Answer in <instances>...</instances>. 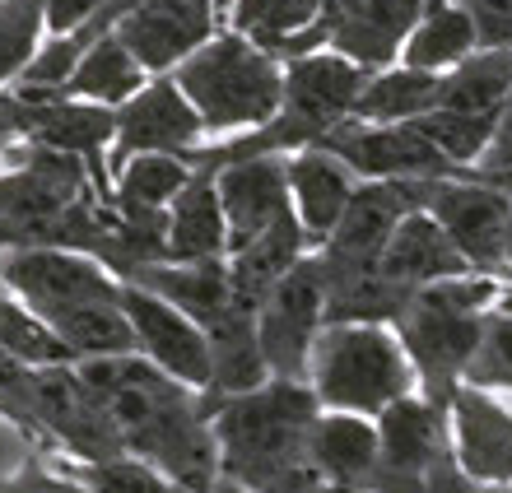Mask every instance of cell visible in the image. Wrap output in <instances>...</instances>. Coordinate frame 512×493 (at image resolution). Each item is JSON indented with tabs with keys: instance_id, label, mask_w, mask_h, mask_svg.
Segmentation results:
<instances>
[{
	"instance_id": "cell-44",
	"label": "cell",
	"mask_w": 512,
	"mask_h": 493,
	"mask_svg": "<svg viewBox=\"0 0 512 493\" xmlns=\"http://www.w3.org/2000/svg\"><path fill=\"white\" fill-rule=\"evenodd\" d=\"M508 275H512V228H508ZM512 284V280H508Z\"/></svg>"
},
{
	"instance_id": "cell-19",
	"label": "cell",
	"mask_w": 512,
	"mask_h": 493,
	"mask_svg": "<svg viewBox=\"0 0 512 493\" xmlns=\"http://www.w3.org/2000/svg\"><path fill=\"white\" fill-rule=\"evenodd\" d=\"M312 466L331 493H373L382 470L378 419L345 410H322L312 428Z\"/></svg>"
},
{
	"instance_id": "cell-17",
	"label": "cell",
	"mask_w": 512,
	"mask_h": 493,
	"mask_svg": "<svg viewBox=\"0 0 512 493\" xmlns=\"http://www.w3.org/2000/svg\"><path fill=\"white\" fill-rule=\"evenodd\" d=\"M219 200L229 219V252L247 247L275 228L284 214H294V187H289V154H256V159L219 163Z\"/></svg>"
},
{
	"instance_id": "cell-13",
	"label": "cell",
	"mask_w": 512,
	"mask_h": 493,
	"mask_svg": "<svg viewBox=\"0 0 512 493\" xmlns=\"http://www.w3.org/2000/svg\"><path fill=\"white\" fill-rule=\"evenodd\" d=\"M210 145L201 112L191 107V98L182 94V84L173 75H154V80L117 107V140H112V173L135 154H177L191 159V149Z\"/></svg>"
},
{
	"instance_id": "cell-16",
	"label": "cell",
	"mask_w": 512,
	"mask_h": 493,
	"mask_svg": "<svg viewBox=\"0 0 512 493\" xmlns=\"http://www.w3.org/2000/svg\"><path fill=\"white\" fill-rule=\"evenodd\" d=\"M382 433V470L373 480V493L391 489L405 480H424L438 466L457 461V442H452V410L429 400L424 391L396 400L378 414Z\"/></svg>"
},
{
	"instance_id": "cell-12",
	"label": "cell",
	"mask_w": 512,
	"mask_h": 493,
	"mask_svg": "<svg viewBox=\"0 0 512 493\" xmlns=\"http://www.w3.org/2000/svg\"><path fill=\"white\" fill-rule=\"evenodd\" d=\"M322 149L345 159L364 182H405V177H466L415 121H340L322 135Z\"/></svg>"
},
{
	"instance_id": "cell-7",
	"label": "cell",
	"mask_w": 512,
	"mask_h": 493,
	"mask_svg": "<svg viewBox=\"0 0 512 493\" xmlns=\"http://www.w3.org/2000/svg\"><path fill=\"white\" fill-rule=\"evenodd\" d=\"M308 382L322 410L368 414V419L419 391L415 363L387 321H331L312 345Z\"/></svg>"
},
{
	"instance_id": "cell-6",
	"label": "cell",
	"mask_w": 512,
	"mask_h": 493,
	"mask_svg": "<svg viewBox=\"0 0 512 493\" xmlns=\"http://www.w3.org/2000/svg\"><path fill=\"white\" fill-rule=\"evenodd\" d=\"M173 80L201 112L210 145L266 126L284 103V61L270 47H261L252 33L229 24L201 52H191L173 70Z\"/></svg>"
},
{
	"instance_id": "cell-29",
	"label": "cell",
	"mask_w": 512,
	"mask_h": 493,
	"mask_svg": "<svg viewBox=\"0 0 512 493\" xmlns=\"http://www.w3.org/2000/svg\"><path fill=\"white\" fill-rule=\"evenodd\" d=\"M42 42H47V5L42 0H0V94H10L24 80Z\"/></svg>"
},
{
	"instance_id": "cell-38",
	"label": "cell",
	"mask_w": 512,
	"mask_h": 493,
	"mask_svg": "<svg viewBox=\"0 0 512 493\" xmlns=\"http://www.w3.org/2000/svg\"><path fill=\"white\" fill-rule=\"evenodd\" d=\"M42 5H47V38H66L75 28L94 24L108 0H42Z\"/></svg>"
},
{
	"instance_id": "cell-10",
	"label": "cell",
	"mask_w": 512,
	"mask_h": 493,
	"mask_svg": "<svg viewBox=\"0 0 512 493\" xmlns=\"http://www.w3.org/2000/svg\"><path fill=\"white\" fill-rule=\"evenodd\" d=\"M322 331H326V270L317 261V252H308L256 312V335H261V354H266L270 377L308 382L312 345H317Z\"/></svg>"
},
{
	"instance_id": "cell-15",
	"label": "cell",
	"mask_w": 512,
	"mask_h": 493,
	"mask_svg": "<svg viewBox=\"0 0 512 493\" xmlns=\"http://www.w3.org/2000/svg\"><path fill=\"white\" fill-rule=\"evenodd\" d=\"M122 303H126V317H131L135 345H140L145 359H154L163 373L182 377L187 387H201V391L215 387V349H210V335H205L201 321L131 280H126Z\"/></svg>"
},
{
	"instance_id": "cell-30",
	"label": "cell",
	"mask_w": 512,
	"mask_h": 493,
	"mask_svg": "<svg viewBox=\"0 0 512 493\" xmlns=\"http://www.w3.org/2000/svg\"><path fill=\"white\" fill-rule=\"evenodd\" d=\"M0 349H5V354H19V359H28V363H75L70 349L33 317V307L14 294L5 275H0Z\"/></svg>"
},
{
	"instance_id": "cell-4",
	"label": "cell",
	"mask_w": 512,
	"mask_h": 493,
	"mask_svg": "<svg viewBox=\"0 0 512 493\" xmlns=\"http://www.w3.org/2000/svg\"><path fill=\"white\" fill-rule=\"evenodd\" d=\"M373 70L354 66L340 52H308L284 61V103L280 112L233 140H215V145L191 149V168H219L233 159H256V154H298L308 145H322V135H331L340 121L354 117L359 94Z\"/></svg>"
},
{
	"instance_id": "cell-34",
	"label": "cell",
	"mask_w": 512,
	"mask_h": 493,
	"mask_svg": "<svg viewBox=\"0 0 512 493\" xmlns=\"http://www.w3.org/2000/svg\"><path fill=\"white\" fill-rule=\"evenodd\" d=\"M326 10V0H270L266 5V19L256 24L252 38L261 42V47H280V42H289L294 33H303V28L317 24V14Z\"/></svg>"
},
{
	"instance_id": "cell-14",
	"label": "cell",
	"mask_w": 512,
	"mask_h": 493,
	"mask_svg": "<svg viewBox=\"0 0 512 493\" xmlns=\"http://www.w3.org/2000/svg\"><path fill=\"white\" fill-rule=\"evenodd\" d=\"M14 112L28 145H47L61 154H80L94 173L98 191L112 200V140H117V107L84 103V98H28L14 94Z\"/></svg>"
},
{
	"instance_id": "cell-39",
	"label": "cell",
	"mask_w": 512,
	"mask_h": 493,
	"mask_svg": "<svg viewBox=\"0 0 512 493\" xmlns=\"http://www.w3.org/2000/svg\"><path fill=\"white\" fill-rule=\"evenodd\" d=\"M19 145H28V140H24V126H19V112H14V98L0 94V163L10 159Z\"/></svg>"
},
{
	"instance_id": "cell-18",
	"label": "cell",
	"mask_w": 512,
	"mask_h": 493,
	"mask_svg": "<svg viewBox=\"0 0 512 493\" xmlns=\"http://www.w3.org/2000/svg\"><path fill=\"white\" fill-rule=\"evenodd\" d=\"M452 442L461 470L475 484L494 493L512 484V410L499 400V391L461 382L452 396Z\"/></svg>"
},
{
	"instance_id": "cell-24",
	"label": "cell",
	"mask_w": 512,
	"mask_h": 493,
	"mask_svg": "<svg viewBox=\"0 0 512 493\" xmlns=\"http://www.w3.org/2000/svg\"><path fill=\"white\" fill-rule=\"evenodd\" d=\"M308 252H312V242H308V233H303V224H298V214H284L280 224L266 228L261 238H252L247 247L229 252L233 298L243 307H252V312H261V303L280 289L284 275H289Z\"/></svg>"
},
{
	"instance_id": "cell-43",
	"label": "cell",
	"mask_w": 512,
	"mask_h": 493,
	"mask_svg": "<svg viewBox=\"0 0 512 493\" xmlns=\"http://www.w3.org/2000/svg\"><path fill=\"white\" fill-rule=\"evenodd\" d=\"M215 10L224 14V24H229V10H233V0H215Z\"/></svg>"
},
{
	"instance_id": "cell-21",
	"label": "cell",
	"mask_w": 512,
	"mask_h": 493,
	"mask_svg": "<svg viewBox=\"0 0 512 493\" xmlns=\"http://www.w3.org/2000/svg\"><path fill=\"white\" fill-rule=\"evenodd\" d=\"M382 275H391L401 289H429L438 280L475 275V266L429 210H410L382 252Z\"/></svg>"
},
{
	"instance_id": "cell-26",
	"label": "cell",
	"mask_w": 512,
	"mask_h": 493,
	"mask_svg": "<svg viewBox=\"0 0 512 493\" xmlns=\"http://www.w3.org/2000/svg\"><path fill=\"white\" fill-rule=\"evenodd\" d=\"M508 98H512V47H475L461 66L447 70L443 89H438L443 112H475V117H499Z\"/></svg>"
},
{
	"instance_id": "cell-42",
	"label": "cell",
	"mask_w": 512,
	"mask_h": 493,
	"mask_svg": "<svg viewBox=\"0 0 512 493\" xmlns=\"http://www.w3.org/2000/svg\"><path fill=\"white\" fill-rule=\"evenodd\" d=\"M215 493H247V489H238V484H229V480H219Z\"/></svg>"
},
{
	"instance_id": "cell-3",
	"label": "cell",
	"mask_w": 512,
	"mask_h": 493,
	"mask_svg": "<svg viewBox=\"0 0 512 493\" xmlns=\"http://www.w3.org/2000/svg\"><path fill=\"white\" fill-rule=\"evenodd\" d=\"M0 275L33 307V317L70 349V359L140 354L126 317V280L108 261L75 247H14L0 256Z\"/></svg>"
},
{
	"instance_id": "cell-22",
	"label": "cell",
	"mask_w": 512,
	"mask_h": 493,
	"mask_svg": "<svg viewBox=\"0 0 512 493\" xmlns=\"http://www.w3.org/2000/svg\"><path fill=\"white\" fill-rule=\"evenodd\" d=\"M224 256H229V219L219 200V173L196 168L168 205V261H224Z\"/></svg>"
},
{
	"instance_id": "cell-9",
	"label": "cell",
	"mask_w": 512,
	"mask_h": 493,
	"mask_svg": "<svg viewBox=\"0 0 512 493\" xmlns=\"http://www.w3.org/2000/svg\"><path fill=\"white\" fill-rule=\"evenodd\" d=\"M419 210H429L452 233L475 275H494L508 284V228H512V187L480 173L466 177H424Z\"/></svg>"
},
{
	"instance_id": "cell-33",
	"label": "cell",
	"mask_w": 512,
	"mask_h": 493,
	"mask_svg": "<svg viewBox=\"0 0 512 493\" xmlns=\"http://www.w3.org/2000/svg\"><path fill=\"white\" fill-rule=\"evenodd\" d=\"M466 382L512 396V312H499V307L489 312L485 340H480V354H475Z\"/></svg>"
},
{
	"instance_id": "cell-32",
	"label": "cell",
	"mask_w": 512,
	"mask_h": 493,
	"mask_svg": "<svg viewBox=\"0 0 512 493\" xmlns=\"http://www.w3.org/2000/svg\"><path fill=\"white\" fill-rule=\"evenodd\" d=\"M38 377H42V363H28L19 354H5L0 349V414L10 419L19 433L38 438Z\"/></svg>"
},
{
	"instance_id": "cell-45",
	"label": "cell",
	"mask_w": 512,
	"mask_h": 493,
	"mask_svg": "<svg viewBox=\"0 0 512 493\" xmlns=\"http://www.w3.org/2000/svg\"><path fill=\"white\" fill-rule=\"evenodd\" d=\"M499 493H512V484H508V489H499Z\"/></svg>"
},
{
	"instance_id": "cell-11",
	"label": "cell",
	"mask_w": 512,
	"mask_h": 493,
	"mask_svg": "<svg viewBox=\"0 0 512 493\" xmlns=\"http://www.w3.org/2000/svg\"><path fill=\"white\" fill-rule=\"evenodd\" d=\"M419 182L424 177H405V182H359L350 210L336 224V233L317 247L326 280H350V275H368L382 270V252H387L391 233L401 228L410 210H419Z\"/></svg>"
},
{
	"instance_id": "cell-27",
	"label": "cell",
	"mask_w": 512,
	"mask_h": 493,
	"mask_svg": "<svg viewBox=\"0 0 512 493\" xmlns=\"http://www.w3.org/2000/svg\"><path fill=\"white\" fill-rule=\"evenodd\" d=\"M438 89H443V75L433 70H415L396 61L387 70H373L359 94V107L354 117L359 121H415V117H429L438 107Z\"/></svg>"
},
{
	"instance_id": "cell-36",
	"label": "cell",
	"mask_w": 512,
	"mask_h": 493,
	"mask_svg": "<svg viewBox=\"0 0 512 493\" xmlns=\"http://www.w3.org/2000/svg\"><path fill=\"white\" fill-rule=\"evenodd\" d=\"M475 173L489 177V182H503V187H512V98L503 103L499 126H494V140H489L485 159L475 163Z\"/></svg>"
},
{
	"instance_id": "cell-2",
	"label": "cell",
	"mask_w": 512,
	"mask_h": 493,
	"mask_svg": "<svg viewBox=\"0 0 512 493\" xmlns=\"http://www.w3.org/2000/svg\"><path fill=\"white\" fill-rule=\"evenodd\" d=\"M210 405L219 438V480L247 493H331L312 466V428L322 414L312 382L270 377L252 391L210 396Z\"/></svg>"
},
{
	"instance_id": "cell-5",
	"label": "cell",
	"mask_w": 512,
	"mask_h": 493,
	"mask_svg": "<svg viewBox=\"0 0 512 493\" xmlns=\"http://www.w3.org/2000/svg\"><path fill=\"white\" fill-rule=\"evenodd\" d=\"M499 294L503 280H494V275H457V280L415 289L405 312L391 321L410 363H415L419 391L447 405V410H452V396H457L475 354H480L485 321L499 303Z\"/></svg>"
},
{
	"instance_id": "cell-25",
	"label": "cell",
	"mask_w": 512,
	"mask_h": 493,
	"mask_svg": "<svg viewBox=\"0 0 512 493\" xmlns=\"http://www.w3.org/2000/svg\"><path fill=\"white\" fill-rule=\"evenodd\" d=\"M475 47H480V28H475L471 10H466L461 0H429V10L419 14L415 33L405 42L401 61L415 70L447 75V70L461 66Z\"/></svg>"
},
{
	"instance_id": "cell-1",
	"label": "cell",
	"mask_w": 512,
	"mask_h": 493,
	"mask_svg": "<svg viewBox=\"0 0 512 493\" xmlns=\"http://www.w3.org/2000/svg\"><path fill=\"white\" fill-rule=\"evenodd\" d=\"M84 377L108 400L112 424L122 433L126 456H140L168 480L191 493H215L219 484V438L215 405L201 387L163 373L145 354H108L84 359Z\"/></svg>"
},
{
	"instance_id": "cell-20",
	"label": "cell",
	"mask_w": 512,
	"mask_h": 493,
	"mask_svg": "<svg viewBox=\"0 0 512 493\" xmlns=\"http://www.w3.org/2000/svg\"><path fill=\"white\" fill-rule=\"evenodd\" d=\"M359 182H364V177L322 145H308V149H298V154H289L294 214H298V224H303V233H308L312 252L336 233V224L345 219V210H350Z\"/></svg>"
},
{
	"instance_id": "cell-31",
	"label": "cell",
	"mask_w": 512,
	"mask_h": 493,
	"mask_svg": "<svg viewBox=\"0 0 512 493\" xmlns=\"http://www.w3.org/2000/svg\"><path fill=\"white\" fill-rule=\"evenodd\" d=\"M89 493H191L163 470H154L140 456H112V461H75L66 466Z\"/></svg>"
},
{
	"instance_id": "cell-23",
	"label": "cell",
	"mask_w": 512,
	"mask_h": 493,
	"mask_svg": "<svg viewBox=\"0 0 512 493\" xmlns=\"http://www.w3.org/2000/svg\"><path fill=\"white\" fill-rule=\"evenodd\" d=\"M149 80H154V75L140 66V56H135L117 33H103V38L80 56V66L70 70L66 84H56V89H14V94H28V98H84V103L122 107V103H131Z\"/></svg>"
},
{
	"instance_id": "cell-28",
	"label": "cell",
	"mask_w": 512,
	"mask_h": 493,
	"mask_svg": "<svg viewBox=\"0 0 512 493\" xmlns=\"http://www.w3.org/2000/svg\"><path fill=\"white\" fill-rule=\"evenodd\" d=\"M191 173L196 168L177 154H135L112 173V205L135 214H168V205L191 182Z\"/></svg>"
},
{
	"instance_id": "cell-40",
	"label": "cell",
	"mask_w": 512,
	"mask_h": 493,
	"mask_svg": "<svg viewBox=\"0 0 512 493\" xmlns=\"http://www.w3.org/2000/svg\"><path fill=\"white\" fill-rule=\"evenodd\" d=\"M14 247H28V242H24V233H19V228H14L10 219H0V256H5V252H14Z\"/></svg>"
},
{
	"instance_id": "cell-35",
	"label": "cell",
	"mask_w": 512,
	"mask_h": 493,
	"mask_svg": "<svg viewBox=\"0 0 512 493\" xmlns=\"http://www.w3.org/2000/svg\"><path fill=\"white\" fill-rule=\"evenodd\" d=\"M0 493H89L70 470H52V466H38V461H28L14 480L0 484Z\"/></svg>"
},
{
	"instance_id": "cell-41",
	"label": "cell",
	"mask_w": 512,
	"mask_h": 493,
	"mask_svg": "<svg viewBox=\"0 0 512 493\" xmlns=\"http://www.w3.org/2000/svg\"><path fill=\"white\" fill-rule=\"evenodd\" d=\"M494 307H499V312H512V284H503V294H499V303Z\"/></svg>"
},
{
	"instance_id": "cell-37",
	"label": "cell",
	"mask_w": 512,
	"mask_h": 493,
	"mask_svg": "<svg viewBox=\"0 0 512 493\" xmlns=\"http://www.w3.org/2000/svg\"><path fill=\"white\" fill-rule=\"evenodd\" d=\"M480 28V47H512V0H461Z\"/></svg>"
},
{
	"instance_id": "cell-8",
	"label": "cell",
	"mask_w": 512,
	"mask_h": 493,
	"mask_svg": "<svg viewBox=\"0 0 512 493\" xmlns=\"http://www.w3.org/2000/svg\"><path fill=\"white\" fill-rule=\"evenodd\" d=\"M429 0H326L317 24L275 47L280 61L308 52H340L364 70H387L401 61Z\"/></svg>"
}]
</instances>
